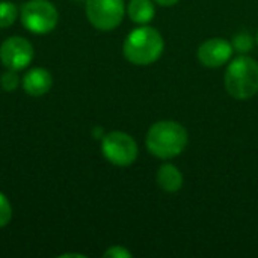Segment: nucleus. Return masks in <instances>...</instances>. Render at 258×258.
<instances>
[{"label":"nucleus","mask_w":258,"mask_h":258,"mask_svg":"<svg viewBox=\"0 0 258 258\" xmlns=\"http://www.w3.org/2000/svg\"><path fill=\"white\" fill-rule=\"evenodd\" d=\"M145 145L159 159L177 157L187 145V130L177 121H159L150 127Z\"/></svg>","instance_id":"1"},{"label":"nucleus","mask_w":258,"mask_h":258,"mask_svg":"<svg viewBox=\"0 0 258 258\" xmlns=\"http://www.w3.org/2000/svg\"><path fill=\"white\" fill-rule=\"evenodd\" d=\"M165 48L163 36L154 27L142 26L132 30L124 39L122 51L128 62L135 65H150L156 62Z\"/></svg>","instance_id":"2"},{"label":"nucleus","mask_w":258,"mask_h":258,"mask_svg":"<svg viewBox=\"0 0 258 258\" xmlns=\"http://www.w3.org/2000/svg\"><path fill=\"white\" fill-rule=\"evenodd\" d=\"M225 89L236 100L252 98L258 92V62L240 54L234 57L225 71Z\"/></svg>","instance_id":"3"},{"label":"nucleus","mask_w":258,"mask_h":258,"mask_svg":"<svg viewBox=\"0 0 258 258\" xmlns=\"http://www.w3.org/2000/svg\"><path fill=\"white\" fill-rule=\"evenodd\" d=\"M57 21V9L48 0H29L21 8V23L32 33H48L56 27Z\"/></svg>","instance_id":"4"},{"label":"nucleus","mask_w":258,"mask_h":258,"mask_svg":"<svg viewBox=\"0 0 258 258\" xmlns=\"http://www.w3.org/2000/svg\"><path fill=\"white\" fill-rule=\"evenodd\" d=\"M103 156L115 166H130L139 154L136 141L124 132H110L101 141Z\"/></svg>","instance_id":"5"},{"label":"nucleus","mask_w":258,"mask_h":258,"mask_svg":"<svg viewBox=\"0 0 258 258\" xmlns=\"http://www.w3.org/2000/svg\"><path fill=\"white\" fill-rule=\"evenodd\" d=\"M124 12V0H86V17L89 23L103 32L118 27Z\"/></svg>","instance_id":"6"},{"label":"nucleus","mask_w":258,"mask_h":258,"mask_svg":"<svg viewBox=\"0 0 258 258\" xmlns=\"http://www.w3.org/2000/svg\"><path fill=\"white\" fill-rule=\"evenodd\" d=\"M35 51L32 44L21 36H11L0 45V60L8 70L20 71L30 65Z\"/></svg>","instance_id":"7"},{"label":"nucleus","mask_w":258,"mask_h":258,"mask_svg":"<svg viewBox=\"0 0 258 258\" xmlns=\"http://www.w3.org/2000/svg\"><path fill=\"white\" fill-rule=\"evenodd\" d=\"M233 56V44L224 38H210L198 48V60L207 68H219Z\"/></svg>","instance_id":"8"},{"label":"nucleus","mask_w":258,"mask_h":258,"mask_svg":"<svg viewBox=\"0 0 258 258\" xmlns=\"http://www.w3.org/2000/svg\"><path fill=\"white\" fill-rule=\"evenodd\" d=\"M51 74L44 68H32L23 79V89L32 97H41L51 88Z\"/></svg>","instance_id":"9"},{"label":"nucleus","mask_w":258,"mask_h":258,"mask_svg":"<svg viewBox=\"0 0 258 258\" xmlns=\"http://www.w3.org/2000/svg\"><path fill=\"white\" fill-rule=\"evenodd\" d=\"M157 184L162 190L174 194L178 192L183 186V175L177 166L172 163H165L157 171Z\"/></svg>","instance_id":"10"},{"label":"nucleus","mask_w":258,"mask_h":258,"mask_svg":"<svg viewBox=\"0 0 258 258\" xmlns=\"http://www.w3.org/2000/svg\"><path fill=\"white\" fill-rule=\"evenodd\" d=\"M127 14L133 23L147 24L154 18L156 9L151 0H130L127 6Z\"/></svg>","instance_id":"11"},{"label":"nucleus","mask_w":258,"mask_h":258,"mask_svg":"<svg viewBox=\"0 0 258 258\" xmlns=\"http://www.w3.org/2000/svg\"><path fill=\"white\" fill-rule=\"evenodd\" d=\"M17 15L18 11L12 2H0V29H6L14 24Z\"/></svg>","instance_id":"12"},{"label":"nucleus","mask_w":258,"mask_h":258,"mask_svg":"<svg viewBox=\"0 0 258 258\" xmlns=\"http://www.w3.org/2000/svg\"><path fill=\"white\" fill-rule=\"evenodd\" d=\"M231 44H233V48L237 50L239 53H248L254 47V38L246 32H240L233 38Z\"/></svg>","instance_id":"13"},{"label":"nucleus","mask_w":258,"mask_h":258,"mask_svg":"<svg viewBox=\"0 0 258 258\" xmlns=\"http://www.w3.org/2000/svg\"><path fill=\"white\" fill-rule=\"evenodd\" d=\"M0 85L6 92H14L20 85V79L17 76V71L9 70V71L3 73L2 77H0Z\"/></svg>","instance_id":"14"},{"label":"nucleus","mask_w":258,"mask_h":258,"mask_svg":"<svg viewBox=\"0 0 258 258\" xmlns=\"http://www.w3.org/2000/svg\"><path fill=\"white\" fill-rule=\"evenodd\" d=\"M12 218V207L9 200L0 192V228L6 227Z\"/></svg>","instance_id":"15"},{"label":"nucleus","mask_w":258,"mask_h":258,"mask_svg":"<svg viewBox=\"0 0 258 258\" xmlns=\"http://www.w3.org/2000/svg\"><path fill=\"white\" fill-rule=\"evenodd\" d=\"M103 255L106 258H130L132 257V252L127 251L124 246H112Z\"/></svg>","instance_id":"16"},{"label":"nucleus","mask_w":258,"mask_h":258,"mask_svg":"<svg viewBox=\"0 0 258 258\" xmlns=\"http://www.w3.org/2000/svg\"><path fill=\"white\" fill-rule=\"evenodd\" d=\"M156 3H159V5H162V6H172V5H175L178 0H154Z\"/></svg>","instance_id":"17"},{"label":"nucleus","mask_w":258,"mask_h":258,"mask_svg":"<svg viewBox=\"0 0 258 258\" xmlns=\"http://www.w3.org/2000/svg\"><path fill=\"white\" fill-rule=\"evenodd\" d=\"M62 257H83V255H80V254H65Z\"/></svg>","instance_id":"18"},{"label":"nucleus","mask_w":258,"mask_h":258,"mask_svg":"<svg viewBox=\"0 0 258 258\" xmlns=\"http://www.w3.org/2000/svg\"><path fill=\"white\" fill-rule=\"evenodd\" d=\"M257 42H258V33H257Z\"/></svg>","instance_id":"19"}]
</instances>
